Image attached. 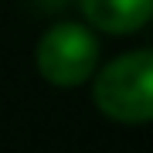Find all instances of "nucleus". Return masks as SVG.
<instances>
[{"instance_id": "obj_1", "label": "nucleus", "mask_w": 153, "mask_h": 153, "mask_svg": "<svg viewBox=\"0 0 153 153\" xmlns=\"http://www.w3.org/2000/svg\"><path fill=\"white\" fill-rule=\"evenodd\" d=\"M92 99L116 123H146L153 116V55L140 48L109 61L95 78Z\"/></svg>"}, {"instance_id": "obj_2", "label": "nucleus", "mask_w": 153, "mask_h": 153, "mask_svg": "<svg viewBox=\"0 0 153 153\" xmlns=\"http://www.w3.org/2000/svg\"><path fill=\"white\" fill-rule=\"evenodd\" d=\"M38 71L51 85H82L95 71L99 44L95 34L82 24H55L38 41Z\"/></svg>"}, {"instance_id": "obj_3", "label": "nucleus", "mask_w": 153, "mask_h": 153, "mask_svg": "<svg viewBox=\"0 0 153 153\" xmlns=\"http://www.w3.org/2000/svg\"><path fill=\"white\" fill-rule=\"evenodd\" d=\"M153 0H82V14L105 34H133L150 21Z\"/></svg>"}]
</instances>
